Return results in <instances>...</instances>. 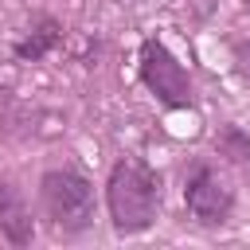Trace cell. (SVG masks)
<instances>
[{"instance_id": "obj_4", "label": "cell", "mask_w": 250, "mask_h": 250, "mask_svg": "<svg viewBox=\"0 0 250 250\" xmlns=\"http://www.w3.org/2000/svg\"><path fill=\"white\" fill-rule=\"evenodd\" d=\"M184 203H188V211H191L199 223L215 227V223H227V219H230V211H234V191H230V184L219 176V168L195 164V168L188 172V180H184Z\"/></svg>"}, {"instance_id": "obj_5", "label": "cell", "mask_w": 250, "mask_h": 250, "mask_svg": "<svg viewBox=\"0 0 250 250\" xmlns=\"http://www.w3.org/2000/svg\"><path fill=\"white\" fill-rule=\"evenodd\" d=\"M0 234L12 246H27L35 238V223L31 211L23 203V195L16 191V184H0Z\"/></svg>"}, {"instance_id": "obj_9", "label": "cell", "mask_w": 250, "mask_h": 250, "mask_svg": "<svg viewBox=\"0 0 250 250\" xmlns=\"http://www.w3.org/2000/svg\"><path fill=\"white\" fill-rule=\"evenodd\" d=\"M246 4H250V0H246Z\"/></svg>"}, {"instance_id": "obj_2", "label": "cell", "mask_w": 250, "mask_h": 250, "mask_svg": "<svg viewBox=\"0 0 250 250\" xmlns=\"http://www.w3.org/2000/svg\"><path fill=\"white\" fill-rule=\"evenodd\" d=\"M39 199L55 230L78 234L94 223V184L74 168H51L39 180Z\"/></svg>"}, {"instance_id": "obj_3", "label": "cell", "mask_w": 250, "mask_h": 250, "mask_svg": "<svg viewBox=\"0 0 250 250\" xmlns=\"http://www.w3.org/2000/svg\"><path fill=\"white\" fill-rule=\"evenodd\" d=\"M141 78H145V86L156 94V102H164V105H172V109L191 105V78H188V70H184L180 59H176L164 43H156V39H148L145 51H141Z\"/></svg>"}, {"instance_id": "obj_6", "label": "cell", "mask_w": 250, "mask_h": 250, "mask_svg": "<svg viewBox=\"0 0 250 250\" xmlns=\"http://www.w3.org/2000/svg\"><path fill=\"white\" fill-rule=\"evenodd\" d=\"M59 39H62V23H59L55 16H35V20L27 23V35L16 43V55L35 62V59L51 55V51L59 47Z\"/></svg>"}, {"instance_id": "obj_8", "label": "cell", "mask_w": 250, "mask_h": 250, "mask_svg": "<svg viewBox=\"0 0 250 250\" xmlns=\"http://www.w3.org/2000/svg\"><path fill=\"white\" fill-rule=\"evenodd\" d=\"M234 62H238V70H242V78L250 82V43H242V47L234 51Z\"/></svg>"}, {"instance_id": "obj_1", "label": "cell", "mask_w": 250, "mask_h": 250, "mask_svg": "<svg viewBox=\"0 0 250 250\" xmlns=\"http://www.w3.org/2000/svg\"><path fill=\"white\" fill-rule=\"evenodd\" d=\"M105 203H109V219L121 234H141L156 223V207H160V180L152 168H145L141 160H121L109 172L105 184Z\"/></svg>"}, {"instance_id": "obj_7", "label": "cell", "mask_w": 250, "mask_h": 250, "mask_svg": "<svg viewBox=\"0 0 250 250\" xmlns=\"http://www.w3.org/2000/svg\"><path fill=\"white\" fill-rule=\"evenodd\" d=\"M219 152H227L234 164H242V168H250V137L242 133V129H234V125H227L223 133H219Z\"/></svg>"}]
</instances>
